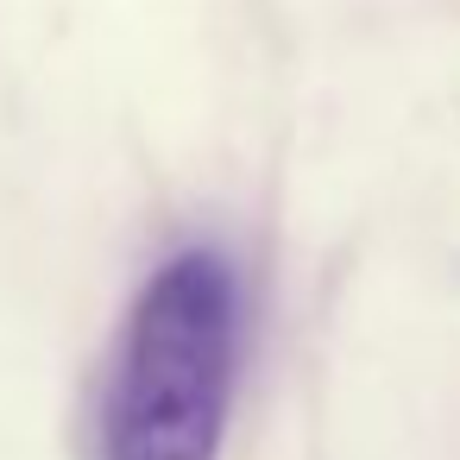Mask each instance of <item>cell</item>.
Returning <instances> with one entry per match:
<instances>
[{
    "label": "cell",
    "mask_w": 460,
    "mask_h": 460,
    "mask_svg": "<svg viewBox=\"0 0 460 460\" xmlns=\"http://www.w3.org/2000/svg\"><path fill=\"white\" fill-rule=\"evenodd\" d=\"M240 271L183 240L133 290L95 391V460H221L240 385Z\"/></svg>",
    "instance_id": "obj_1"
}]
</instances>
